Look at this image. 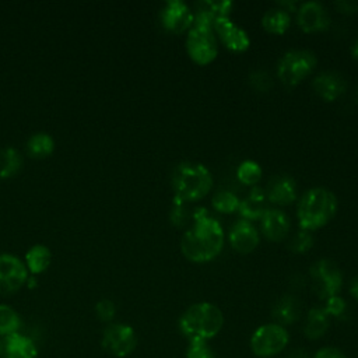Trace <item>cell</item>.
<instances>
[{
	"label": "cell",
	"instance_id": "cell-1",
	"mask_svg": "<svg viewBox=\"0 0 358 358\" xmlns=\"http://www.w3.org/2000/svg\"><path fill=\"white\" fill-rule=\"evenodd\" d=\"M193 224L180 241L182 255L193 263H206L217 257L224 245V231L221 224L208 215L204 207H197L192 213Z\"/></svg>",
	"mask_w": 358,
	"mask_h": 358
},
{
	"label": "cell",
	"instance_id": "cell-2",
	"mask_svg": "<svg viewBox=\"0 0 358 358\" xmlns=\"http://www.w3.org/2000/svg\"><path fill=\"white\" fill-rule=\"evenodd\" d=\"M222 324L221 309L210 302L189 306L179 319V330L189 341H208L220 333Z\"/></svg>",
	"mask_w": 358,
	"mask_h": 358
},
{
	"label": "cell",
	"instance_id": "cell-3",
	"mask_svg": "<svg viewBox=\"0 0 358 358\" xmlns=\"http://www.w3.org/2000/svg\"><path fill=\"white\" fill-rule=\"evenodd\" d=\"M213 187L211 172L201 164L182 162L172 173L173 203H189L203 199Z\"/></svg>",
	"mask_w": 358,
	"mask_h": 358
},
{
	"label": "cell",
	"instance_id": "cell-4",
	"mask_svg": "<svg viewBox=\"0 0 358 358\" xmlns=\"http://www.w3.org/2000/svg\"><path fill=\"white\" fill-rule=\"evenodd\" d=\"M337 211L336 196L324 187L308 190L299 200L296 215L302 231H315L324 227Z\"/></svg>",
	"mask_w": 358,
	"mask_h": 358
},
{
	"label": "cell",
	"instance_id": "cell-5",
	"mask_svg": "<svg viewBox=\"0 0 358 358\" xmlns=\"http://www.w3.org/2000/svg\"><path fill=\"white\" fill-rule=\"evenodd\" d=\"M317 59L315 53L305 49H294L287 52L277 67V77L288 87L298 85L315 69Z\"/></svg>",
	"mask_w": 358,
	"mask_h": 358
},
{
	"label": "cell",
	"instance_id": "cell-6",
	"mask_svg": "<svg viewBox=\"0 0 358 358\" xmlns=\"http://www.w3.org/2000/svg\"><path fill=\"white\" fill-rule=\"evenodd\" d=\"M289 336L284 326L267 323L257 327L250 337V348L256 357L270 358L280 354L288 344Z\"/></svg>",
	"mask_w": 358,
	"mask_h": 358
},
{
	"label": "cell",
	"instance_id": "cell-7",
	"mask_svg": "<svg viewBox=\"0 0 358 358\" xmlns=\"http://www.w3.org/2000/svg\"><path fill=\"white\" fill-rule=\"evenodd\" d=\"M313 289L322 299H327L338 294L343 284V274L338 266L329 260H317L309 270Z\"/></svg>",
	"mask_w": 358,
	"mask_h": 358
},
{
	"label": "cell",
	"instance_id": "cell-8",
	"mask_svg": "<svg viewBox=\"0 0 358 358\" xmlns=\"http://www.w3.org/2000/svg\"><path fill=\"white\" fill-rule=\"evenodd\" d=\"M186 50L194 63L200 66L211 63L218 53L214 31L192 25L186 38Z\"/></svg>",
	"mask_w": 358,
	"mask_h": 358
},
{
	"label": "cell",
	"instance_id": "cell-9",
	"mask_svg": "<svg viewBox=\"0 0 358 358\" xmlns=\"http://www.w3.org/2000/svg\"><path fill=\"white\" fill-rule=\"evenodd\" d=\"M101 343L109 354L123 358L134 351L137 344V336L131 326L123 323H113L103 330Z\"/></svg>",
	"mask_w": 358,
	"mask_h": 358
},
{
	"label": "cell",
	"instance_id": "cell-10",
	"mask_svg": "<svg viewBox=\"0 0 358 358\" xmlns=\"http://www.w3.org/2000/svg\"><path fill=\"white\" fill-rule=\"evenodd\" d=\"M27 281V268L24 263L13 255H0V294H13Z\"/></svg>",
	"mask_w": 358,
	"mask_h": 358
},
{
	"label": "cell",
	"instance_id": "cell-11",
	"mask_svg": "<svg viewBox=\"0 0 358 358\" xmlns=\"http://www.w3.org/2000/svg\"><path fill=\"white\" fill-rule=\"evenodd\" d=\"M161 22L165 29L182 34L193 25V11L179 0H171L161 11Z\"/></svg>",
	"mask_w": 358,
	"mask_h": 358
},
{
	"label": "cell",
	"instance_id": "cell-12",
	"mask_svg": "<svg viewBox=\"0 0 358 358\" xmlns=\"http://www.w3.org/2000/svg\"><path fill=\"white\" fill-rule=\"evenodd\" d=\"M296 22L303 32L324 31L330 25V17L323 4L317 1L303 3L296 11Z\"/></svg>",
	"mask_w": 358,
	"mask_h": 358
},
{
	"label": "cell",
	"instance_id": "cell-13",
	"mask_svg": "<svg viewBox=\"0 0 358 358\" xmlns=\"http://www.w3.org/2000/svg\"><path fill=\"white\" fill-rule=\"evenodd\" d=\"M214 31L217 32L222 45L232 52H245L250 45L248 34L239 28L229 17H220L214 22Z\"/></svg>",
	"mask_w": 358,
	"mask_h": 358
},
{
	"label": "cell",
	"instance_id": "cell-14",
	"mask_svg": "<svg viewBox=\"0 0 358 358\" xmlns=\"http://www.w3.org/2000/svg\"><path fill=\"white\" fill-rule=\"evenodd\" d=\"M229 243L238 253L248 255L259 245V234L249 221L239 220L229 229Z\"/></svg>",
	"mask_w": 358,
	"mask_h": 358
},
{
	"label": "cell",
	"instance_id": "cell-15",
	"mask_svg": "<svg viewBox=\"0 0 358 358\" xmlns=\"http://www.w3.org/2000/svg\"><path fill=\"white\" fill-rule=\"evenodd\" d=\"M264 194L274 204L288 206L296 199V183L288 175H277L267 183Z\"/></svg>",
	"mask_w": 358,
	"mask_h": 358
},
{
	"label": "cell",
	"instance_id": "cell-16",
	"mask_svg": "<svg viewBox=\"0 0 358 358\" xmlns=\"http://www.w3.org/2000/svg\"><path fill=\"white\" fill-rule=\"evenodd\" d=\"M315 92L324 101H336L347 90L345 80L334 71H323L317 74L312 83Z\"/></svg>",
	"mask_w": 358,
	"mask_h": 358
},
{
	"label": "cell",
	"instance_id": "cell-17",
	"mask_svg": "<svg viewBox=\"0 0 358 358\" xmlns=\"http://www.w3.org/2000/svg\"><path fill=\"white\" fill-rule=\"evenodd\" d=\"M260 228L267 239L280 242L287 236L289 231V220L281 210L267 208V211L260 218Z\"/></svg>",
	"mask_w": 358,
	"mask_h": 358
},
{
	"label": "cell",
	"instance_id": "cell-18",
	"mask_svg": "<svg viewBox=\"0 0 358 358\" xmlns=\"http://www.w3.org/2000/svg\"><path fill=\"white\" fill-rule=\"evenodd\" d=\"M238 211L241 217L249 222L255 220H260L263 214L267 211L264 190L262 187L253 186L248 193V196L241 201Z\"/></svg>",
	"mask_w": 358,
	"mask_h": 358
},
{
	"label": "cell",
	"instance_id": "cell-19",
	"mask_svg": "<svg viewBox=\"0 0 358 358\" xmlns=\"http://www.w3.org/2000/svg\"><path fill=\"white\" fill-rule=\"evenodd\" d=\"M38 351L34 341L22 334L6 337L3 345V358H36Z\"/></svg>",
	"mask_w": 358,
	"mask_h": 358
},
{
	"label": "cell",
	"instance_id": "cell-20",
	"mask_svg": "<svg viewBox=\"0 0 358 358\" xmlns=\"http://www.w3.org/2000/svg\"><path fill=\"white\" fill-rule=\"evenodd\" d=\"M275 323L280 326L291 324L298 320L301 315V305L299 301L294 295H282L273 306L271 312Z\"/></svg>",
	"mask_w": 358,
	"mask_h": 358
},
{
	"label": "cell",
	"instance_id": "cell-21",
	"mask_svg": "<svg viewBox=\"0 0 358 358\" xmlns=\"http://www.w3.org/2000/svg\"><path fill=\"white\" fill-rule=\"evenodd\" d=\"M330 316L326 313L323 308H310L308 310L305 324H303V334L309 340L320 338L330 326Z\"/></svg>",
	"mask_w": 358,
	"mask_h": 358
},
{
	"label": "cell",
	"instance_id": "cell-22",
	"mask_svg": "<svg viewBox=\"0 0 358 358\" xmlns=\"http://www.w3.org/2000/svg\"><path fill=\"white\" fill-rule=\"evenodd\" d=\"M291 24L289 14L284 8H270L262 17V25L268 34L282 35Z\"/></svg>",
	"mask_w": 358,
	"mask_h": 358
},
{
	"label": "cell",
	"instance_id": "cell-23",
	"mask_svg": "<svg viewBox=\"0 0 358 358\" xmlns=\"http://www.w3.org/2000/svg\"><path fill=\"white\" fill-rule=\"evenodd\" d=\"M25 260H27L28 268L34 274H38L48 268V266L50 263V252L43 245H35L27 252Z\"/></svg>",
	"mask_w": 358,
	"mask_h": 358
},
{
	"label": "cell",
	"instance_id": "cell-24",
	"mask_svg": "<svg viewBox=\"0 0 358 358\" xmlns=\"http://www.w3.org/2000/svg\"><path fill=\"white\" fill-rule=\"evenodd\" d=\"M21 155L15 148L6 147L0 150V179L13 176L21 166Z\"/></svg>",
	"mask_w": 358,
	"mask_h": 358
},
{
	"label": "cell",
	"instance_id": "cell-25",
	"mask_svg": "<svg viewBox=\"0 0 358 358\" xmlns=\"http://www.w3.org/2000/svg\"><path fill=\"white\" fill-rule=\"evenodd\" d=\"M27 148H28V152L32 157L41 158V157L49 155L53 151L55 143H53V138L49 134H46V133H36V134L29 137Z\"/></svg>",
	"mask_w": 358,
	"mask_h": 358
},
{
	"label": "cell",
	"instance_id": "cell-26",
	"mask_svg": "<svg viewBox=\"0 0 358 358\" xmlns=\"http://www.w3.org/2000/svg\"><path fill=\"white\" fill-rule=\"evenodd\" d=\"M262 175H263V172H262L260 165L250 159L243 161L238 166V171H236L238 180L246 186H255L256 183H259L262 179Z\"/></svg>",
	"mask_w": 358,
	"mask_h": 358
},
{
	"label": "cell",
	"instance_id": "cell-27",
	"mask_svg": "<svg viewBox=\"0 0 358 358\" xmlns=\"http://www.w3.org/2000/svg\"><path fill=\"white\" fill-rule=\"evenodd\" d=\"M20 326L21 320L17 312L7 305H0V336L15 334Z\"/></svg>",
	"mask_w": 358,
	"mask_h": 358
},
{
	"label": "cell",
	"instance_id": "cell-28",
	"mask_svg": "<svg viewBox=\"0 0 358 358\" xmlns=\"http://www.w3.org/2000/svg\"><path fill=\"white\" fill-rule=\"evenodd\" d=\"M211 203H213V207H214L215 211L228 214V213H235V211H238L239 204H241V200H239L238 196L234 194L232 192L220 190V192H217V193L214 194Z\"/></svg>",
	"mask_w": 358,
	"mask_h": 358
},
{
	"label": "cell",
	"instance_id": "cell-29",
	"mask_svg": "<svg viewBox=\"0 0 358 358\" xmlns=\"http://www.w3.org/2000/svg\"><path fill=\"white\" fill-rule=\"evenodd\" d=\"M249 84L259 92H267L273 87V78L264 70H255L249 76Z\"/></svg>",
	"mask_w": 358,
	"mask_h": 358
},
{
	"label": "cell",
	"instance_id": "cell-30",
	"mask_svg": "<svg viewBox=\"0 0 358 358\" xmlns=\"http://www.w3.org/2000/svg\"><path fill=\"white\" fill-rule=\"evenodd\" d=\"M312 245H313L312 235L308 231H301L291 238L288 248L294 253H305L312 248Z\"/></svg>",
	"mask_w": 358,
	"mask_h": 358
},
{
	"label": "cell",
	"instance_id": "cell-31",
	"mask_svg": "<svg viewBox=\"0 0 358 358\" xmlns=\"http://www.w3.org/2000/svg\"><path fill=\"white\" fill-rule=\"evenodd\" d=\"M186 358H217L207 341H189Z\"/></svg>",
	"mask_w": 358,
	"mask_h": 358
},
{
	"label": "cell",
	"instance_id": "cell-32",
	"mask_svg": "<svg viewBox=\"0 0 358 358\" xmlns=\"http://www.w3.org/2000/svg\"><path fill=\"white\" fill-rule=\"evenodd\" d=\"M172 210L169 214L171 222L175 227H185L189 222V218L192 217L190 210L187 208L186 203H172Z\"/></svg>",
	"mask_w": 358,
	"mask_h": 358
},
{
	"label": "cell",
	"instance_id": "cell-33",
	"mask_svg": "<svg viewBox=\"0 0 358 358\" xmlns=\"http://www.w3.org/2000/svg\"><path fill=\"white\" fill-rule=\"evenodd\" d=\"M326 313L329 316H334V317H340L345 313V309H347V303L345 301L338 296V295H334V296H330L326 299V303H324V308Z\"/></svg>",
	"mask_w": 358,
	"mask_h": 358
},
{
	"label": "cell",
	"instance_id": "cell-34",
	"mask_svg": "<svg viewBox=\"0 0 358 358\" xmlns=\"http://www.w3.org/2000/svg\"><path fill=\"white\" fill-rule=\"evenodd\" d=\"M95 312H96V316L99 320L102 322H109L113 319L115 316V312H116V308H115V303L109 299H101L96 306H95Z\"/></svg>",
	"mask_w": 358,
	"mask_h": 358
},
{
	"label": "cell",
	"instance_id": "cell-35",
	"mask_svg": "<svg viewBox=\"0 0 358 358\" xmlns=\"http://www.w3.org/2000/svg\"><path fill=\"white\" fill-rule=\"evenodd\" d=\"M313 358H347L345 354L336 347H322L313 355Z\"/></svg>",
	"mask_w": 358,
	"mask_h": 358
},
{
	"label": "cell",
	"instance_id": "cell-36",
	"mask_svg": "<svg viewBox=\"0 0 358 358\" xmlns=\"http://www.w3.org/2000/svg\"><path fill=\"white\" fill-rule=\"evenodd\" d=\"M336 7L340 10V13H355L357 8H358V4L357 3H352V1H337L336 3Z\"/></svg>",
	"mask_w": 358,
	"mask_h": 358
},
{
	"label": "cell",
	"instance_id": "cell-37",
	"mask_svg": "<svg viewBox=\"0 0 358 358\" xmlns=\"http://www.w3.org/2000/svg\"><path fill=\"white\" fill-rule=\"evenodd\" d=\"M350 294L352 298H355L358 301V274L350 282Z\"/></svg>",
	"mask_w": 358,
	"mask_h": 358
},
{
	"label": "cell",
	"instance_id": "cell-38",
	"mask_svg": "<svg viewBox=\"0 0 358 358\" xmlns=\"http://www.w3.org/2000/svg\"><path fill=\"white\" fill-rule=\"evenodd\" d=\"M352 56L355 57V59H358V39L355 41V43H354V46H352Z\"/></svg>",
	"mask_w": 358,
	"mask_h": 358
},
{
	"label": "cell",
	"instance_id": "cell-39",
	"mask_svg": "<svg viewBox=\"0 0 358 358\" xmlns=\"http://www.w3.org/2000/svg\"><path fill=\"white\" fill-rule=\"evenodd\" d=\"M355 98H357V101H358V90H357V94H355Z\"/></svg>",
	"mask_w": 358,
	"mask_h": 358
}]
</instances>
